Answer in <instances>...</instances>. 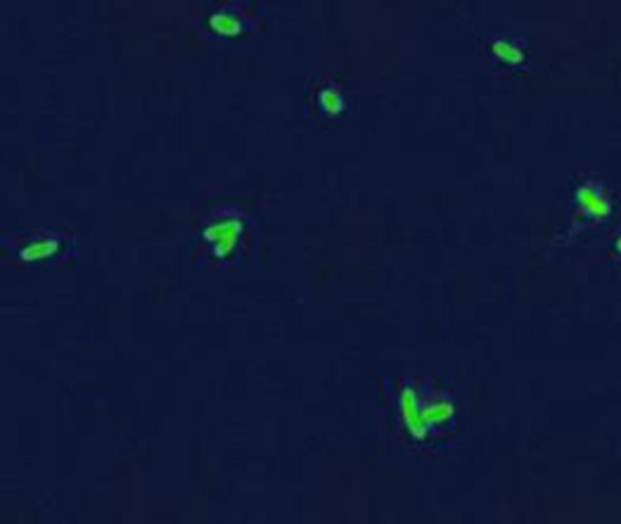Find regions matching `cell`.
<instances>
[{"mask_svg":"<svg viewBox=\"0 0 621 524\" xmlns=\"http://www.w3.org/2000/svg\"><path fill=\"white\" fill-rule=\"evenodd\" d=\"M617 248L618 250L620 251L621 253V237H619V239H618L617 241Z\"/></svg>","mask_w":621,"mask_h":524,"instance_id":"cell-5","label":"cell"},{"mask_svg":"<svg viewBox=\"0 0 621 524\" xmlns=\"http://www.w3.org/2000/svg\"><path fill=\"white\" fill-rule=\"evenodd\" d=\"M320 103L328 113H338L343 110V96L338 90L327 89L320 95Z\"/></svg>","mask_w":621,"mask_h":524,"instance_id":"cell-4","label":"cell"},{"mask_svg":"<svg viewBox=\"0 0 621 524\" xmlns=\"http://www.w3.org/2000/svg\"><path fill=\"white\" fill-rule=\"evenodd\" d=\"M576 197L585 213L594 218H604L612 210L608 195L597 186L585 184L578 190Z\"/></svg>","mask_w":621,"mask_h":524,"instance_id":"cell-2","label":"cell"},{"mask_svg":"<svg viewBox=\"0 0 621 524\" xmlns=\"http://www.w3.org/2000/svg\"><path fill=\"white\" fill-rule=\"evenodd\" d=\"M493 52L496 55L501 57L502 60L509 61V62H519L523 57V52L518 47L514 45L512 43L504 40V39H497L493 44Z\"/></svg>","mask_w":621,"mask_h":524,"instance_id":"cell-3","label":"cell"},{"mask_svg":"<svg viewBox=\"0 0 621 524\" xmlns=\"http://www.w3.org/2000/svg\"><path fill=\"white\" fill-rule=\"evenodd\" d=\"M399 409L417 437H425L431 427L443 425L453 414L449 394L431 381L404 379L396 387Z\"/></svg>","mask_w":621,"mask_h":524,"instance_id":"cell-1","label":"cell"}]
</instances>
